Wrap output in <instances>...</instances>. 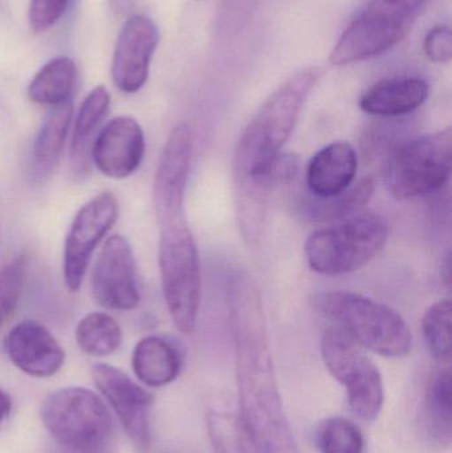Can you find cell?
<instances>
[{
  "label": "cell",
  "mask_w": 452,
  "mask_h": 453,
  "mask_svg": "<svg viewBox=\"0 0 452 453\" xmlns=\"http://www.w3.org/2000/svg\"><path fill=\"white\" fill-rule=\"evenodd\" d=\"M324 364L332 377L347 388L348 403L361 419L374 422L384 406V382L379 367L349 334L331 326L321 338Z\"/></svg>",
  "instance_id": "obj_9"
},
{
  "label": "cell",
  "mask_w": 452,
  "mask_h": 453,
  "mask_svg": "<svg viewBox=\"0 0 452 453\" xmlns=\"http://www.w3.org/2000/svg\"><path fill=\"white\" fill-rule=\"evenodd\" d=\"M426 417L430 433L442 444H450L452 398L450 370L433 375L426 393Z\"/></svg>",
  "instance_id": "obj_23"
},
{
  "label": "cell",
  "mask_w": 452,
  "mask_h": 453,
  "mask_svg": "<svg viewBox=\"0 0 452 453\" xmlns=\"http://www.w3.org/2000/svg\"><path fill=\"white\" fill-rule=\"evenodd\" d=\"M313 308L349 334L361 348L387 358H402L413 346L405 319L379 301L344 290L316 293Z\"/></svg>",
  "instance_id": "obj_4"
},
{
  "label": "cell",
  "mask_w": 452,
  "mask_h": 453,
  "mask_svg": "<svg viewBox=\"0 0 452 453\" xmlns=\"http://www.w3.org/2000/svg\"><path fill=\"white\" fill-rule=\"evenodd\" d=\"M3 348L20 372L34 378L53 377L65 362L63 346L44 325L32 319L11 327Z\"/></svg>",
  "instance_id": "obj_15"
},
{
  "label": "cell",
  "mask_w": 452,
  "mask_h": 453,
  "mask_svg": "<svg viewBox=\"0 0 452 453\" xmlns=\"http://www.w3.org/2000/svg\"><path fill=\"white\" fill-rule=\"evenodd\" d=\"M210 441L217 453H249V436L241 417L226 410H210L207 415Z\"/></svg>",
  "instance_id": "obj_26"
},
{
  "label": "cell",
  "mask_w": 452,
  "mask_h": 453,
  "mask_svg": "<svg viewBox=\"0 0 452 453\" xmlns=\"http://www.w3.org/2000/svg\"><path fill=\"white\" fill-rule=\"evenodd\" d=\"M133 372L149 388H164L177 380L182 359L177 348L165 338L149 335L135 345Z\"/></svg>",
  "instance_id": "obj_19"
},
{
  "label": "cell",
  "mask_w": 452,
  "mask_h": 453,
  "mask_svg": "<svg viewBox=\"0 0 452 453\" xmlns=\"http://www.w3.org/2000/svg\"><path fill=\"white\" fill-rule=\"evenodd\" d=\"M389 226L376 212H358L318 229L305 242V257L313 271L340 276L365 266L387 244Z\"/></svg>",
  "instance_id": "obj_5"
},
{
  "label": "cell",
  "mask_w": 452,
  "mask_h": 453,
  "mask_svg": "<svg viewBox=\"0 0 452 453\" xmlns=\"http://www.w3.org/2000/svg\"><path fill=\"white\" fill-rule=\"evenodd\" d=\"M42 422L68 451L84 453L106 446L113 420L100 396L84 388H66L47 396Z\"/></svg>",
  "instance_id": "obj_6"
},
{
  "label": "cell",
  "mask_w": 452,
  "mask_h": 453,
  "mask_svg": "<svg viewBox=\"0 0 452 453\" xmlns=\"http://www.w3.org/2000/svg\"><path fill=\"white\" fill-rule=\"evenodd\" d=\"M374 193V182L371 178L360 180L355 188L350 186L347 191L332 196L318 198L310 206V215L313 219L342 220L358 214L364 206L369 203Z\"/></svg>",
  "instance_id": "obj_24"
},
{
  "label": "cell",
  "mask_w": 452,
  "mask_h": 453,
  "mask_svg": "<svg viewBox=\"0 0 452 453\" xmlns=\"http://www.w3.org/2000/svg\"><path fill=\"white\" fill-rule=\"evenodd\" d=\"M29 257L26 252L0 268V326L10 319L23 295Z\"/></svg>",
  "instance_id": "obj_28"
},
{
  "label": "cell",
  "mask_w": 452,
  "mask_h": 453,
  "mask_svg": "<svg viewBox=\"0 0 452 453\" xmlns=\"http://www.w3.org/2000/svg\"><path fill=\"white\" fill-rule=\"evenodd\" d=\"M318 77L316 68H305L289 77L263 104L236 145L233 164L236 218L249 244H257L262 237L273 186L271 169L291 137Z\"/></svg>",
  "instance_id": "obj_2"
},
{
  "label": "cell",
  "mask_w": 452,
  "mask_h": 453,
  "mask_svg": "<svg viewBox=\"0 0 452 453\" xmlns=\"http://www.w3.org/2000/svg\"><path fill=\"white\" fill-rule=\"evenodd\" d=\"M241 420L255 453H299L273 369L259 288L247 272L228 284Z\"/></svg>",
  "instance_id": "obj_1"
},
{
  "label": "cell",
  "mask_w": 452,
  "mask_h": 453,
  "mask_svg": "<svg viewBox=\"0 0 452 453\" xmlns=\"http://www.w3.org/2000/svg\"><path fill=\"white\" fill-rule=\"evenodd\" d=\"M451 322L450 300H441L433 303L422 319V330L427 349L441 364H448L451 361Z\"/></svg>",
  "instance_id": "obj_25"
},
{
  "label": "cell",
  "mask_w": 452,
  "mask_h": 453,
  "mask_svg": "<svg viewBox=\"0 0 452 453\" xmlns=\"http://www.w3.org/2000/svg\"><path fill=\"white\" fill-rule=\"evenodd\" d=\"M90 285L96 303L108 311H127L140 305L134 252L126 237L113 234L105 240Z\"/></svg>",
  "instance_id": "obj_11"
},
{
  "label": "cell",
  "mask_w": 452,
  "mask_h": 453,
  "mask_svg": "<svg viewBox=\"0 0 452 453\" xmlns=\"http://www.w3.org/2000/svg\"><path fill=\"white\" fill-rule=\"evenodd\" d=\"M72 0H31L29 3V26L34 32L52 28L68 10Z\"/></svg>",
  "instance_id": "obj_29"
},
{
  "label": "cell",
  "mask_w": 452,
  "mask_h": 453,
  "mask_svg": "<svg viewBox=\"0 0 452 453\" xmlns=\"http://www.w3.org/2000/svg\"><path fill=\"white\" fill-rule=\"evenodd\" d=\"M158 39V28L146 16H132L125 23L111 63V77L121 92L135 93L142 89L149 79Z\"/></svg>",
  "instance_id": "obj_14"
},
{
  "label": "cell",
  "mask_w": 452,
  "mask_h": 453,
  "mask_svg": "<svg viewBox=\"0 0 452 453\" xmlns=\"http://www.w3.org/2000/svg\"><path fill=\"white\" fill-rule=\"evenodd\" d=\"M76 80V64L72 58H53L32 80L28 87L29 98L40 105H61L71 100Z\"/></svg>",
  "instance_id": "obj_21"
},
{
  "label": "cell",
  "mask_w": 452,
  "mask_h": 453,
  "mask_svg": "<svg viewBox=\"0 0 452 453\" xmlns=\"http://www.w3.org/2000/svg\"><path fill=\"white\" fill-rule=\"evenodd\" d=\"M321 453H363L364 436L360 428L345 418H329L318 428Z\"/></svg>",
  "instance_id": "obj_27"
},
{
  "label": "cell",
  "mask_w": 452,
  "mask_h": 453,
  "mask_svg": "<svg viewBox=\"0 0 452 453\" xmlns=\"http://www.w3.org/2000/svg\"><path fill=\"white\" fill-rule=\"evenodd\" d=\"M425 53L433 63L448 64L452 58V34L448 26L430 29L425 37Z\"/></svg>",
  "instance_id": "obj_30"
},
{
  "label": "cell",
  "mask_w": 452,
  "mask_h": 453,
  "mask_svg": "<svg viewBox=\"0 0 452 453\" xmlns=\"http://www.w3.org/2000/svg\"><path fill=\"white\" fill-rule=\"evenodd\" d=\"M92 378L103 398L111 404L138 452L148 453L151 446L150 410L154 395L135 383L122 370L96 364Z\"/></svg>",
  "instance_id": "obj_12"
},
{
  "label": "cell",
  "mask_w": 452,
  "mask_h": 453,
  "mask_svg": "<svg viewBox=\"0 0 452 453\" xmlns=\"http://www.w3.org/2000/svg\"><path fill=\"white\" fill-rule=\"evenodd\" d=\"M429 92V84L419 77L382 80L361 97L360 106L372 116H405L424 105Z\"/></svg>",
  "instance_id": "obj_17"
},
{
  "label": "cell",
  "mask_w": 452,
  "mask_h": 453,
  "mask_svg": "<svg viewBox=\"0 0 452 453\" xmlns=\"http://www.w3.org/2000/svg\"><path fill=\"white\" fill-rule=\"evenodd\" d=\"M357 167V153L350 143H331L310 159L307 169L308 188L316 198L339 196L355 182Z\"/></svg>",
  "instance_id": "obj_16"
},
{
  "label": "cell",
  "mask_w": 452,
  "mask_h": 453,
  "mask_svg": "<svg viewBox=\"0 0 452 453\" xmlns=\"http://www.w3.org/2000/svg\"><path fill=\"white\" fill-rule=\"evenodd\" d=\"M111 106V95L106 88L97 87L84 98L76 119L71 142V165L77 177L87 174L90 166V149Z\"/></svg>",
  "instance_id": "obj_18"
},
{
  "label": "cell",
  "mask_w": 452,
  "mask_h": 453,
  "mask_svg": "<svg viewBox=\"0 0 452 453\" xmlns=\"http://www.w3.org/2000/svg\"><path fill=\"white\" fill-rule=\"evenodd\" d=\"M427 0H369L337 42L348 63L376 58L402 42Z\"/></svg>",
  "instance_id": "obj_8"
},
{
  "label": "cell",
  "mask_w": 452,
  "mask_h": 453,
  "mask_svg": "<svg viewBox=\"0 0 452 453\" xmlns=\"http://www.w3.org/2000/svg\"><path fill=\"white\" fill-rule=\"evenodd\" d=\"M84 453H111V452L109 451L108 449H106V446H103V447H100V449H93V451H88V452H84Z\"/></svg>",
  "instance_id": "obj_33"
},
{
  "label": "cell",
  "mask_w": 452,
  "mask_h": 453,
  "mask_svg": "<svg viewBox=\"0 0 452 453\" xmlns=\"http://www.w3.org/2000/svg\"><path fill=\"white\" fill-rule=\"evenodd\" d=\"M159 273L170 317L183 334L195 329L201 305V264L186 211L157 218Z\"/></svg>",
  "instance_id": "obj_3"
},
{
  "label": "cell",
  "mask_w": 452,
  "mask_h": 453,
  "mask_svg": "<svg viewBox=\"0 0 452 453\" xmlns=\"http://www.w3.org/2000/svg\"><path fill=\"white\" fill-rule=\"evenodd\" d=\"M72 119L73 104L69 100L61 105L53 106V111L37 132L32 145V159L40 173L52 172L60 161Z\"/></svg>",
  "instance_id": "obj_20"
},
{
  "label": "cell",
  "mask_w": 452,
  "mask_h": 453,
  "mask_svg": "<svg viewBox=\"0 0 452 453\" xmlns=\"http://www.w3.org/2000/svg\"><path fill=\"white\" fill-rule=\"evenodd\" d=\"M11 406H12V403H11L10 395L0 388V422H3L8 417Z\"/></svg>",
  "instance_id": "obj_32"
},
{
  "label": "cell",
  "mask_w": 452,
  "mask_h": 453,
  "mask_svg": "<svg viewBox=\"0 0 452 453\" xmlns=\"http://www.w3.org/2000/svg\"><path fill=\"white\" fill-rule=\"evenodd\" d=\"M134 2L135 0H109V4H111V11L117 15H125L132 10Z\"/></svg>",
  "instance_id": "obj_31"
},
{
  "label": "cell",
  "mask_w": 452,
  "mask_h": 453,
  "mask_svg": "<svg viewBox=\"0 0 452 453\" xmlns=\"http://www.w3.org/2000/svg\"><path fill=\"white\" fill-rule=\"evenodd\" d=\"M145 150V134L137 119L117 117L98 130L90 149V161L105 177L126 180L140 169Z\"/></svg>",
  "instance_id": "obj_13"
},
{
  "label": "cell",
  "mask_w": 452,
  "mask_h": 453,
  "mask_svg": "<svg viewBox=\"0 0 452 453\" xmlns=\"http://www.w3.org/2000/svg\"><path fill=\"white\" fill-rule=\"evenodd\" d=\"M452 172V130L433 133L400 146L387 161L385 183L402 201L442 190Z\"/></svg>",
  "instance_id": "obj_7"
},
{
  "label": "cell",
  "mask_w": 452,
  "mask_h": 453,
  "mask_svg": "<svg viewBox=\"0 0 452 453\" xmlns=\"http://www.w3.org/2000/svg\"><path fill=\"white\" fill-rule=\"evenodd\" d=\"M76 342L88 356L108 357L122 345V329L117 319L105 311L87 314L76 327Z\"/></svg>",
  "instance_id": "obj_22"
},
{
  "label": "cell",
  "mask_w": 452,
  "mask_h": 453,
  "mask_svg": "<svg viewBox=\"0 0 452 453\" xmlns=\"http://www.w3.org/2000/svg\"><path fill=\"white\" fill-rule=\"evenodd\" d=\"M119 206L111 193H101L74 215L64 244V281L71 292H79L93 253L119 219Z\"/></svg>",
  "instance_id": "obj_10"
}]
</instances>
